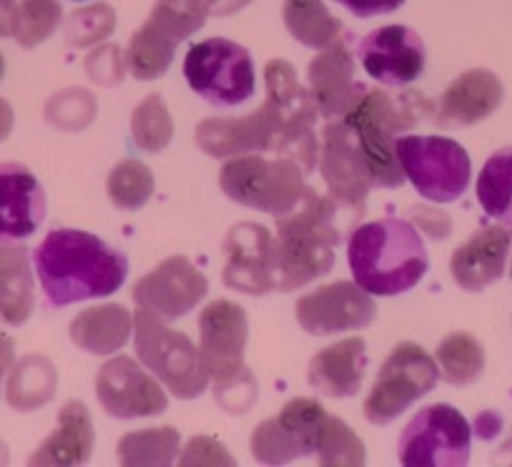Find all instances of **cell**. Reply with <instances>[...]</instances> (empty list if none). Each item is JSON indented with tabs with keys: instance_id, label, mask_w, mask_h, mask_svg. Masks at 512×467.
<instances>
[{
	"instance_id": "1",
	"label": "cell",
	"mask_w": 512,
	"mask_h": 467,
	"mask_svg": "<svg viewBox=\"0 0 512 467\" xmlns=\"http://www.w3.org/2000/svg\"><path fill=\"white\" fill-rule=\"evenodd\" d=\"M51 307L111 297L128 277V259L91 231L53 229L33 252Z\"/></svg>"
},
{
	"instance_id": "2",
	"label": "cell",
	"mask_w": 512,
	"mask_h": 467,
	"mask_svg": "<svg viewBox=\"0 0 512 467\" xmlns=\"http://www.w3.org/2000/svg\"><path fill=\"white\" fill-rule=\"evenodd\" d=\"M352 277L372 297H397L422 282L430 254L415 224L397 216L367 221L349 234Z\"/></svg>"
},
{
	"instance_id": "3",
	"label": "cell",
	"mask_w": 512,
	"mask_h": 467,
	"mask_svg": "<svg viewBox=\"0 0 512 467\" xmlns=\"http://www.w3.org/2000/svg\"><path fill=\"white\" fill-rule=\"evenodd\" d=\"M339 242L337 204L307 186L299 204L277 216V237L272 242L274 289L294 292L332 272Z\"/></svg>"
},
{
	"instance_id": "4",
	"label": "cell",
	"mask_w": 512,
	"mask_h": 467,
	"mask_svg": "<svg viewBox=\"0 0 512 467\" xmlns=\"http://www.w3.org/2000/svg\"><path fill=\"white\" fill-rule=\"evenodd\" d=\"M430 111L432 103L422 93H390L374 88L364 91L357 106L344 116L349 129L357 136L374 186L400 189L405 184L407 179L395 154V141L400 134L415 129Z\"/></svg>"
},
{
	"instance_id": "5",
	"label": "cell",
	"mask_w": 512,
	"mask_h": 467,
	"mask_svg": "<svg viewBox=\"0 0 512 467\" xmlns=\"http://www.w3.org/2000/svg\"><path fill=\"white\" fill-rule=\"evenodd\" d=\"M136 357L179 400H194L209 387L199 349L184 332L166 327L159 314L139 307L134 314Z\"/></svg>"
},
{
	"instance_id": "6",
	"label": "cell",
	"mask_w": 512,
	"mask_h": 467,
	"mask_svg": "<svg viewBox=\"0 0 512 467\" xmlns=\"http://www.w3.org/2000/svg\"><path fill=\"white\" fill-rule=\"evenodd\" d=\"M304 174L307 171L289 156L264 159L259 154H244L226 161L219 174V186L236 204L277 219L299 204L307 189Z\"/></svg>"
},
{
	"instance_id": "7",
	"label": "cell",
	"mask_w": 512,
	"mask_h": 467,
	"mask_svg": "<svg viewBox=\"0 0 512 467\" xmlns=\"http://www.w3.org/2000/svg\"><path fill=\"white\" fill-rule=\"evenodd\" d=\"M395 154L405 179L412 181L422 199L450 204L470 186V156L457 141L445 136H400Z\"/></svg>"
},
{
	"instance_id": "8",
	"label": "cell",
	"mask_w": 512,
	"mask_h": 467,
	"mask_svg": "<svg viewBox=\"0 0 512 467\" xmlns=\"http://www.w3.org/2000/svg\"><path fill=\"white\" fill-rule=\"evenodd\" d=\"M184 76L191 91L211 106H239L256 91L251 53L229 38H209L189 48Z\"/></svg>"
},
{
	"instance_id": "9",
	"label": "cell",
	"mask_w": 512,
	"mask_h": 467,
	"mask_svg": "<svg viewBox=\"0 0 512 467\" xmlns=\"http://www.w3.org/2000/svg\"><path fill=\"white\" fill-rule=\"evenodd\" d=\"M437 382L440 370L427 349L415 342L397 344L364 400V417L369 425H390L417 400L430 395Z\"/></svg>"
},
{
	"instance_id": "10",
	"label": "cell",
	"mask_w": 512,
	"mask_h": 467,
	"mask_svg": "<svg viewBox=\"0 0 512 467\" xmlns=\"http://www.w3.org/2000/svg\"><path fill=\"white\" fill-rule=\"evenodd\" d=\"M472 427L457 407H422L402 430L397 455L405 467H462L470 462Z\"/></svg>"
},
{
	"instance_id": "11",
	"label": "cell",
	"mask_w": 512,
	"mask_h": 467,
	"mask_svg": "<svg viewBox=\"0 0 512 467\" xmlns=\"http://www.w3.org/2000/svg\"><path fill=\"white\" fill-rule=\"evenodd\" d=\"M264 81H267V101L282 116L284 136L277 156H289L309 174L319 156V144L314 136V121H317L319 111L314 106L312 93L297 81V71L292 63L282 61V58L267 63Z\"/></svg>"
},
{
	"instance_id": "12",
	"label": "cell",
	"mask_w": 512,
	"mask_h": 467,
	"mask_svg": "<svg viewBox=\"0 0 512 467\" xmlns=\"http://www.w3.org/2000/svg\"><path fill=\"white\" fill-rule=\"evenodd\" d=\"M329 412L319 402H287L272 420L262 422L251 432V455L262 465H289L307 455H317Z\"/></svg>"
},
{
	"instance_id": "13",
	"label": "cell",
	"mask_w": 512,
	"mask_h": 467,
	"mask_svg": "<svg viewBox=\"0 0 512 467\" xmlns=\"http://www.w3.org/2000/svg\"><path fill=\"white\" fill-rule=\"evenodd\" d=\"M282 116L269 101L256 111L229 119H206L196 126V144L211 159H234L244 154H279L282 146Z\"/></svg>"
},
{
	"instance_id": "14",
	"label": "cell",
	"mask_w": 512,
	"mask_h": 467,
	"mask_svg": "<svg viewBox=\"0 0 512 467\" xmlns=\"http://www.w3.org/2000/svg\"><path fill=\"white\" fill-rule=\"evenodd\" d=\"M249 339V319L244 307L216 299L199 317V355L214 387L236 380L244 367V349Z\"/></svg>"
},
{
	"instance_id": "15",
	"label": "cell",
	"mask_w": 512,
	"mask_h": 467,
	"mask_svg": "<svg viewBox=\"0 0 512 467\" xmlns=\"http://www.w3.org/2000/svg\"><path fill=\"white\" fill-rule=\"evenodd\" d=\"M297 322L304 332L314 337H332L339 332L372 327L377 319V304L372 294L364 292L357 282H332L317 292L304 294L294 307Z\"/></svg>"
},
{
	"instance_id": "16",
	"label": "cell",
	"mask_w": 512,
	"mask_h": 467,
	"mask_svg": "<svg viewBox=\"0 0 512 467\" xmlns=\"http://www.w3.org/2000/svg\"><path fill=\"white\" fill-rule=\"evenodd\" d=\"M96 395L103 410L116 420H136L166 412L164 387L144 372L134 357H113L98 370Z\"/></svg>"
},
{
	"instance_id": "17",
	"label": "cell",
	"mask_w": 512,
	"mask_h": 467,
	"mask_svg": "<svg viewBox=\"0 0 512 467\" xmlns=\"http://www.w3.org/2000/svg\"><path fill=\"white\" fill-rule=\"evenodd\" d=\"M317 159L319 171L327 181L329 199L337 206L362 209L374 184L362 149L357 144V136L349 129L347 121L337 119L322 131Z\"/></svg>"
},
{
	"instance_id": "18",
	"label": "cell",
	"mask_w": 512,
	"mask_h": 467,
	"mask_svg": "<svg viewBox=\"0 0 512 467\" xmlns=\"http://www.w3.org/2000/svg\"><path fill=\"white\" fill-rule=\"evenodd\" d=\"M359 61L367 76L390 88L410 86L422 76L427 63L425 41L407 26H384L359 43Z\"/></svg>"
},
{
	"instance_id": "19",
	"label": "cell",
	"mask_w": 512,
	"mask_h": 467,
	"mask_svg": "<svg viewBox=\"0 0 512 467\" xmlns=\"http://www.w3.org/2000/svg\"><path fill=\"white\" fill-rule=\"evenodd\" d=\"M206 294H209V279L189 259L176 254L136 282L134 302L159 314L164 322H174L196 309Z\"/></svg>"
},
{
	"instance_id": "20",
	"label": "cell",
	"mask_w": 512,
	"mask_h": 467,
	"mask_svg": "<svg viewBox=\"0 0 512 467\" xmlns=\"http://www.w3.org/2000/svg\"><path fill=\"white\" fill-rule=\"evenodd\" d=\"M267 226L254 221H241L229 229L224 239V284L234 292L264 297L274 292V259Z\"/></svg>"
},
{
	"instance_id": "21",
	"label": "cell",
	"mask_w": 512,
	"mask_h": 467,
	"mask_svg": "<svg viewBox=\"0 0 512 467\" xmlns=\"http://www.w3.org/2000/svg\"><path fill=\"white\" fill-rule=\"evenodd\" d=\"M354 73V56L342 41L322 48V53L309 63V93L322 119H344L364 96L367 88L357 83Z\"/></svg>"
},
{
	"instance_id": "22",
	"label": "cell",
	"mask_w": 512,
	"mask_h": 467,
	"mask_svg": "<svg viewBox=\"0 0 512 467\" xmlns=\"http://www.w3.org/2000/svg\"><path fill=\"white\" fill-rule=\"evenodd\" d=\"M46 191L23 164H0V242L33 237L46 219Z\"/></svg>"
},
{
	"instance_id": "23",
	"label": "cell",
	"mask_w": 512,
	"mask_h": 467,
	"mask_svg": "<svg viewBox=\"0 0 512 467\" xmlns=\"http://www.w3.org/2000/svg\"><path fill=\"white\" fill-rule=\"evenodd\" d=\"M505 86L487 68H472L457 76L442 93L435 108V124L440 129H462L485 121L500 108Z\"/></svg>"
},
{
	"instance_id": "24",
	"label": "cell",
	"mask_w": 512,
	"mask_h": 467,
	"mask_svg": "<svg viewBox=\"0 0 512 467\" xmlns=\"http://www.w3.org/2000/svg\"><path fill=\"white\" fill-rule=\"evenodd\" d=\"M512 247V231L505 226H487L475 231L465 244L455 249L450 272L457 287L465 292H482L505 274L507 254Z\"/></svg>"
},
{
	"instance_id": "25",
	"label": "cell",
	"mask_w": 512,
	"mask_h": 467,
	"mask_svg": "<svg viewBox=\"0 0 512 467\" xmlns=\"http://www.w3.org/2000/svg\"><path fill=\"white\" fill-rule=\"evenodd\" d=\"M367 372V344L352 337L344 342L329 344L309 362V385L324 397L347 400L362 387Z\"/></svg>"
},
{
	"instance_id": "26",
	"label": "cell",
	"mask_w": 512,
	"mask_h": 467,
	"mask_svg": "<svg viewBox=\"0 0 512 467\" xmlns=\"http://www.w3.org/2000/svg\"><path fill=\"white\" fill-rule=\"evenodd\" d=\"M96 442L91 415L83 402L71 400L58 412V427L43 440L31 455L28 465H51V467H71L88 462Z\"/></svg>"
},
{
	"instance_id": "27",
	"label": "cell",
	"mask_w": 512,
	"mask_h": 467,
	"mask_svg": "<svg viewBox=\"0 0 512 467\" xmlns=\"http://www.w3.org/2000/svg\"><path fill=\"white\" fill-rule=\"evenodd\" d=\"M134 332V314L123 304H101L78 314L68 327V337L83 352L111 357L123 349Z\"/></svg>"
},
{
	"instance_id": "28",
	"label": "cell",
	"mask_w": 512,
	"mask_h": 467,
	"mask_svg": "<svg viewBox=\"0 0 512 467\" xmlns=\"http://www.w3.org/2000/svg\"><path fill=\"white\" fill-rule=\"evenodd\" d=\"M36 307L33 272L23 244L0 242V322L21 327Z\"/></svg>"
},
{
	"instance_id": "29",
	"label": "cell",
	"mask_w": 512,
	"mask_h": 467,
	"mask_svg": "<svg viewBox=\"0 0 512 467\" xmlns=\"http://www.w3.org/2000/svg\"><path fill=\"white\" fill-rule=\"evenodd\" d=\"M58 390V372L43 355H28L13 362L6 385V402L18 412L48 405Z\"/></svg>"
},
{
	"instance_id": "30",
	"label": "cell",
	"mask_w": 512,
	"mask_h": 467,
	"mask_svg": "<svg viewBox=\"0 0 512 467\" xmlns=\"http://www.w3.org/2000/svg\"><path fill=\"white\" fill-rule=\"evenodd\" d=\"M284 26L289 36L307 48H329L342 36V21L322 0H284Z\"/></svg>"
},
{
	"instance_id": "31",
	"label": "cell",
	"mask_w": 512,
	"mask_h": 467,
	"mask_svg": "<svg viewBox=\"0 0 512 467\" xmlns=\"http://www.w3.org/2000/svg\"><path fill=\"white\" fill-rule=\"evenodd\" d=\"M477 201L497 224L512 226V146L495 151L477 176Z\"/></svg>"
},
{
	"instance_id": "32",
	"label": "cell",
	"mask_w": 512,
	"mask_h": 467,
	"mask_svg": "<svg viewBox=\"0 0 512 467\" xmlns=\"http://www.w3.org/2000/svg\"><path fill=\"white\" fill-rule=\"evenodd\" d=\"M437 365L447 385H472L485 372V349L470 332H452L437 347Z\"/></svg>"
},
{
	"instance_id": "33",
	"label": "cell",
	"mask_w": 512,
	"mask_h": 467,
	"mask_svg": "<svg viewBox=\"0 0 512 467\" xmlns=\"http://www.w3.org/2000/svg\"><path fill=\"white\" fill-rule=\"evenodd\" d=\"M181 437L174 427L128 432L118 442V457L126 467H166L179 457Z\"/></svg>"
},
{
	"instance_id": "34",
	"label": "cell",
	"mask_w": 512,
	"mask_h": 467,
	"mask_svg": "<svg viewBox=\"0 0 512 467\" xmlns=\"http://www.w3.org/2000/svg\"><path fill=\"white\" fill-rule=\"evenodd\" d=\"M209 16V0H156L144 26H149L164 41L179 46L191 33L204 28Z\"/></svg>"
},
{
	"instance_id": "35",
	"label": "cell",
	"mask_w": 512,
	"mask_h": 467,
	"mask_svg": "<svg viewBox=\"0 0 512 467\" xmlns=\"http://www.w3.org/2000/svg\"><path fill=\"white\" fill-rule=\"evenodd\" d=\"M134 144L146 154H161L174 139V119L159 93H149L131 116Z\"/></svg>"
},
{
	"instance_id": "36",
	"label": "cell",
	"mask_w": 512,
	"mask_h": 467,
	"mask_svg": "<svg viewBox=\"0 0 512 467\" xmlns=\"http://www.w3.org/2000/svg\"><path fill=\"white\" fill-rule=\"evenodd\" d=\"M106 189L113 206L123 211H136L154 196V174L144 161L123 159L108 174Z\"/></svg>"
},
{
	"instance_id": "37",
	"label": "cell",
	"mask_w": 512,
	"mask_h": 467,
	"mask_svg": "<svg viewBox=\"0 0 512 467\" xmlns=\"http://www.w3.org/2000/svg\"><path fill=\"white\" fill-rule=\"evenodd\" d=\"M63 8L58 0H21L13 16L11 36L21 48H36L61 26Z\"/></svg>"
},
{
	"instance_id": "38",
	"label": "cell",
	"mask_w": 512,
	"mask_h": 467,
	"mask_svg": "<svg viewBox=\"0 0 512 467\" xmlns=\"http://www.w3.org/2000/svg\"><path fill=\"white\" fill-rule=\"evenodd\" d=\"M174 51V43L156 36L149 26H141L139 31L131 36V41H128V71L134 73V78H139V81H154V78H161L169 71L171 61H174Z\"/></svg>"
},
{
	"instance_id": "39",
	"label": "cell",
	"mask_w": 512,
	"mask_h": 467,
	"mask_svg": "<svg viewBox=\"0 0 512 467\" xmlns=\"http://www.w3.org/2000/svg\"><path fill=\"white\" fill-rule=\"evenodd\" d=\"M317 457L324 467H359L367 462V447L347 422L329 415Z\"/></svg>"
},
{
	"instance_id": "40",
	"label": "cell",
	"mask_w": 512,
	"mask_h": 467,
	"mask_svg": "<svg viewBox=\"0 0 512 467\" xmlns=\"http://www.w3.org/2000/svg\"><path fill=\"white\" fill-rule=\"evenodd\" d=\"M96 98L86 88H63L46 103V121L61 131H81L96 116Z\"/></svg>"
},
{
	"instance_id": "41",
	"label": "cell",
	"mask_w": 512,
	"mask_h": 467,
	"mask_svg": "<svg viewBox=\"0 0 512 467\" xmlns=\"http://www.w3.org/2000/svg\"><path fill=\"white\" fill-rule=\"evenodd\" d=\"M116 28V13L106 3H96L83 11H76L66 21V41L76 48L96 46L98 41L108 38Z\"/></svg>"
},
{
	"instance_id": "42",
	"label": "cell",
	"mask_w": 512,
	"mask_h": 467,
	"mask_svg": "<svg viewBox=\"0 0 512 467\" xmlns=\"http://www.w3.org/2000/svg\"><path fill=\"white\" fill-rule=\"evenodd\" d=\"M128 63L118 46H101L86 58V73L98 86H118L123 81Z\"/></svg>"
},
{
	"instance_id": "43",
	"label": "cell",
	"mask_w": 512,
	"mask_h": 467,
	"mask_svg": "<svg viewBox=\"0 0 512 467\" xmlns=\"http://www.w3.org/2000/svg\"><path fill=\"white\" fill-rule=\"evenodd\" d=\"M179 465H234V460H231V455L219 445V442L211 440V437L206 435H199L186 445Z\"/></svg>"
},
{
	"instance_id": "44",
	"label": "cell",
	"mask_w": 512,
	"mask_h": 467,
	"mask_svg": "<svg viewBox=\"0 0 512 467\" xmlns=\"http://www.w3.org/2000/svg\"><path fill=\"white\" fill-rule=\"evenodd\" d=\"M410 214H415V224L417 229H422L425 234H430V239H447L452 229V221L445 211L437 209H427V206H415L410 209Z\"/></svg>"
},
{
	"instance_id": "45",
	"label": "cell",
	"mask_w": 512,
	"mask_h": 467,
	"mask_svg": "<svg viewBox=\"0 0 512 467\" xmlns=\"http://www.w3.org/2000/svg\"><path fill=\"white\" fill-rule=\"evenodd\" d=\"M337 3L347 8L349 13H354L357 18L387 16V13L405 6V0H337Z\"/></svg>"
},
{
	"instance_id": "46",
	"label": "cell",
	"mask_w": 512,
	"mask_h": 467,
	"mask_svg": "<svg viewBox=\"0 0 512 467\" xmlns=\"http://www.w3.org/2000/svg\"><path fill=\"white\" fill-rule=\"evenodd\" d=\"M249 3H254V0H209V13L211 16L226 18V16H234V13L244 11Z\"/></svg>"
},
{
	"instance_id": "47",
	"label": "cell",
	"mask_w": 512,
	"mask_h": 467,
	"mask_svg": "<svg viewBox=\"0 0 512 467\" xmlns=\"http://www.w3.org/2000/svg\"><path fill=\"white\" fill-rule=\"evenodd\" d=\"M13 362H16V342L0 332V380L11 372Z\"/></svg>"
},
{
	"instance_id": "48",
	"label": "cell",
	"mask_w": 512,
	"mask_h": 467,
	"mask_svg": "<svg viewBox=\"0 0 512 467\" xmlns=\"http://www.w3.org/2000/svg\"><path fill=\"white\" fill-rule=\"evenodd\" d=\"M16 8H18L16 0H0V38L11 36Z\"/></svg>"
},
{
	"instance_id": "49",
	"label": "cell",
	"mask_w": 512,
	"mask_h": 467,
	"mask_svg": "<svg viewBox=\"0 0 512 467\" xmlns=\"http://www.w3.org/2000/svg\"><path fill=\"white\" fill-rule=\"evenodd\" d=\"M500 427H502L500 415H492V412H485V415H480V420H477V432H480L482 440L495 437L497 432H500Z\"/></svg>"
},
{
	"instance_id": "50",
	"label": "cell",
	"mask_w": 512,
	"mask_h": 467,
	"mask_svg": "<svg viewBox=\"0 0 512 467\" xmlns=\"http://www.w3.org/2000/svg\"><path fill=\"white\" fill-rule=\"evenodd\" d=\"M13 124H16V116H13V106L6 101V98H0V141H6L11 136Z\"/></svg>"
},
{
	"instance_id": "51",
	"label": "cell",
	"mask_w": 512,
	"mask_h": 467,
	"mask_svg": "<svg viewBox=\"0 0 512 467\" xmlns=\"http://www.w3.org/2000/svg\"><path fill=\"white\" fill-rule=\"evenodd\" d=\"M3 76H6V58L0 53V81H3Z\"/></svg>"
},
{
	"instance_id": "52",
	"label": "cell",
	"mask_w": 512,
	"mask_h": 467,
	"mask_svg": "<svg viewBox=\"0 0 512 467\" xmlns=\"http://www.w3.org/2000/svg\"><path fill=\"white\" fill-rule=\"evenodd\" d=\"M510 277H512V267H510Z\"/></svg>"
},
{
	"instance_id": "53",
	"label": "cell",
	"mask_w": 512,
	"mask_h": 467,
	"mask_svg": "<svg viewBox=\"0 0 512 467\" xmlns=\"http://www.w3.org/2000/svg\"><path fill=\"white\" fill-rule=\"evenodd\" d=\"M0 382H3V380H0Z\"/></svg>"
}]
</instances>
